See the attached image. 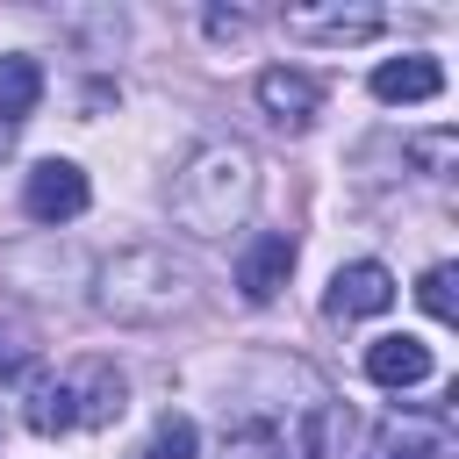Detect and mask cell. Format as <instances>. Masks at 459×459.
<instances>
[{
    "label": "cell",
    "mask_w": 459,
    "mask_h": 459,
    "mask_svg": "<svg viewBox=\"0 0 459 459\" xmlns=\"http://www.w3.org/2000/svg\"><path fill=\"white\" fill-rule=\"evenodd\" d=\"M258 201V158L244 143H201L172 179V222L186 237H230Z\"/></svg>",
    "instance_id": "obj_1"
},
{
    "label": "cell",
    "mask_w": 459,
    "mask_h": 459,
    "mask_svg": "<svg viewBox=\"0 0 459 459\" xmlns=\"http://www.w3.org/2000/svg\"><path fill=\"white\" fill-rule=\"evenodd\" d=\"M186 301V265L158 244H129L100 265V287H93V308L115 316V323H165L172 308Z\"/></svg>",
    "instance_id": "obj_2"
},
{
    "label": "cell",
    "mask_w": 459,
    "mask_h": 459,
    "mask_svg": "<svg viewBox=\"0 0 459 459\" xmlns=\"http://www.w3.org/2000/svg\"><path fill=\"white\" fill-rule=\"evenodd\" d=\"M86 201H93V186H86V172L72 165V158H43L36 172H29V186H22V208H29V222H72V215H86Z\"/></svg>",
    "instance_id": "obj_3"
},
{
    "label": "cell",
    "mask_w": 459,
    "mask_h": 459,
    "mask_svg": "<svg viewBox=\"0 0 459 459\" xmlns=\"http://www.w3.org/2000/svg\"><path fill=\"white\" fill-rule=\"evenodd\" d=\"M65 394H72V430H100L129 409V380L108 366V359H86L65 373Z\"/></svg>",
    "instance_id": "obj_4"
},
{
    "label": "cell",
    "mask_w": 459,
    "mask_h": 459,
    "mask_svg": "<svg viewBox=\"0 0 459 459\" xmlns=\"http://www.w3.org/2000/svg\"><path fill=\"white\" fill-rule=\"evenodd\" d=\"M387 301H394V273H387V265H373V258H359V265H337V280H330V294H323V308H330L337 323L380 316Z\"/></svg>",
    "instance_id": "obj_5"
},
{
    "label": "cell",
    "mask_w": 459,
    "mask_h": 459,
    "mask_svg": "<svg viewBox=\"0 0 459 459\" xmlns=\"http://www.w3.org/2000/svg\"><path fill=\"white\" fill-rule=\"evenodd\" d=\"M258 108L280 122V129H308L316 122V108H323V86L308 79V72H287V65H273V72H258Z\"/></svg>",
    "instance_id": "obj_6"
},
{
    "label": "cell",
    "mask_w": 459,
    "mask_h": 459,
    "mask_svg": "<svg viewBox=\"0 0 459 459\" xmlns=\"http://www.w3.org/2000/svg\"><path fill=\"white\" fill-rule=\"evenodd\" d=\"M287 273H294V237H287V230L251 237L244 258H237V287H244V301H273V294L287 287Z\"/></svg>",
    "instance_id": "obj_7"
},
{
    "label": "cell",
    "mask_w": 459,
    "mask_h": 459,
    "mask_svg": "<svg viewBox=\"0 0 459 459\" xmlns=\"http://www.w3.org/2000/svg\"><path fill=\"white\" fill-rule=\"evenodd\" d=\"M366 380H380V387H423L430 380V344L423 337H373L366 344Z\"/></svg>",
    "instance_id": "obj_8"
},
{
    "label": "cell",
    "mask_w": 459,
    "mask_h": 459,
    "mask_svg": "<svg viewBox=\"0 0 459 459\" xmlns=\"http://www.w3.org/2000/svg\"><path fill=\"white\" fill-rule=\"evenodd\" d=\"M287 29L316 36V43H366V36H380V7H294Z\"/></svg>",
    "instance_id": "obj_9"
},
{
    "label": "cell",
    "mask_w": 459,
    "mask_h": 459,
    "mask_svg": "<svg viewBox=\"0 0 459 459\" xmlns=\"http://www.w3.org/2000/svg\"><path fill=\"white\" fill-rule=\"evenodd\" d=\"M445 93V72H437V57H387V65H373V100H437Z\"/></svg>",
    "instance_id": "obj_10"
},
{
    "label": "cell",
    "mask_w": 459,
    "mask_h": 459,
    "mask_svg": "<svg viewBox=\"0 0 459 459\" xmlns=\"http://www.w3.org/2000/svg\"><path fill=\"white\" fill-rule=\"evenodd\" d=\"M36 100H43V65L36 57H0V151L36 115Z\"/></svg>",
    "instance_id": "obj_11"
},
{
    "label": "cell",
    "mask_w": 459,
    "mask_h": 459,
    "mask_svg": "<svg viewBox=\"0 0 459 459\" xmlns=\"http://www.w3.org/2000/svg\"><path fill=\"white\" fill-rule=\"evenodd\" d=\"M29 430H36V437L72 430V394H65V380H36V387H29Z\"/></svg>",
    "instance_id": "obj_12"
},
{
    "label": "cell",
    "mask_w": 459,
    "mask_h": 459,
    "mask_svg": "<svg viewBox=\"0 0 459 459\" xmlns=\"http://www.w3.org/2000/svg\"><path fill=\"white\" fill-rule=\"evenodd\" d=\"M194 445H201V437H194V416H172V409H165L158 430H151V459H194Z\"/></svg>",
    "instance_id": "obj_13"
},
{
    "label": "cell",
    "mask_w": 459,
    "mask_h": 459,
    "mask_svg": "<svg viewBox=\"0 0 459 459\" xmlns=\"http://www.w3.org/2000/svg\"><path fill=\"white\" fill-rule=\"evenodd\" d=\"M373 459H452V452H445V437H437V430H394Z\"/></svg>",
    "instance_id": "obj_14"
},
{
    "label": "cell",
    "mask_w": 459,
    "mask_h": 459,
    "mask_svg": "<svg viewBox=\"0 0 459 459\" xmlns=\"http://www.w3.org/2000/svg\"><path fill=\"white\" fill-rule=\"evenodd\" d=\"M416 301H423L437 323H452V316H459V308H452V265H430V273L416 280Z\"/></svg>",
    "instance_id": "obj_15"
},
{
    "label": "cell",
    "mask_w": 459,
    "mask_h": 459,
    "mask_svg": "<svg viewBox=\"0 0 459 459\" xmlns=\"http://www.w3.org/2000/svg\"><path fill=\"white\" fill-rule=\"evenodd\" d=\"M230 459H287V445H280V430H244V437H230Z\"/></svg>",
    "instance_id": "obj_16"
},
{
    "label": "cell",
    "mask_w": 459,
    "mask_h": 459,
    "mask_svg": "<svg viewBox=\"0 0 459 459\" xmlns=\"http://www.w3.org/2000/svg\"><path fill=\"white\" fill-rule=\"evenodd\" d=\"M244 29H251V22H244V14H222V7H215V14H208V36H244Z\"/></svg>",
    "instance_id": "obj_17"
}]
</instances>
